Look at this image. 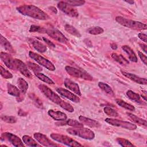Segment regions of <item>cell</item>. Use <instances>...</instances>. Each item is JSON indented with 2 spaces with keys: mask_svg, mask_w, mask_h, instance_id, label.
Listing matches in <instances>:
<instances>
[{
  "mask_svg": "<svg viewBox=\"0 0 147 147\" xmlns=\"http://www.w3.org/2000/svg\"><path fill=\"white\" fill-rule=\"evenodd\" d=\"M38 88L48 99L55 104L60 106L62 109L70 113L74 111V109L71 105L63 100L57 94H56L46 85L42 84H39Z\"/></svg>",
  "mask_w": 147,
  "mask_h": 147,
  "instance_id": "1",
  "label": "cell"
},
{
  "mask_svg": "<svg viewBox=\"0 0 147 147\" xmlns=\"http://www.w3.org/2000/svg\"><path fill=\"white\" fill-rule=\"evenodd\" d=\"M17 11L21 14L34 19L47 20L49 16L38 7L32 5H24L17 7Z\"/></svg>",
  "mask_w": 147,
  "mask_h": 147,
  "instance_id": "2",
  "label": "cell"
},
{
  "mask_svg": "<svg viewBox=\"0 0 147 147\" xmlns=\"http://www.w3.org/2000/svg\"><path fill=\"white\" fill-rule=\"evenodd\" d=\"M66 131L71 135L78 136L85 140H91L95 137V133L92 130L83 127H70L67 129Z\"/></svg>",
  "mask_w": 147,
  "mask_h": 147,
  "instance_id": "3",
  "label": "cell"
},
{
  "mask_svg": "<svg viewBox=\"0 0 147 147\" xmlns=\"http://www.w3.org/2000/svg\"><path fill=\"white\" fill-rule=\"evenodd\" d=\"M115 21L123 26L134 30H146L147 29L146 24L140 21L129 20L122 16L116 17Z\"/></svg>",
  "mask_w": 147,
  "mask_h": 147,
  "instance_id": "4",
  "label": "cell"
},
{
  "mask_svg": "<svg viewBox=\"0 0 147 147\" xmlns=\"http://www.w3.org/2000/svg\"><path fill=\"white\" fill-rule=\"evenodd\" d=\"M50 137L52 140H55V141L69 146H82V144H79L75 140L65 135L57 133H52L50 135Z\"/></svg>",
  "mask_w": 147,
  "mask_h": 147,
  "instance_id": "5",
  "label": "cell"
},
{
  "mask_svg": "<svg viewBox=\"0 0 147 147\" xmlns=\"http://www.w3.org/2000/svg\"><path fill=\"white\" fill-rule=\"evenodd\" d=\"M65 70L71 76L77 78H81L86 80H92V76L84 70L78 69L71 66H65Z\"/></svg>",
  "mask_w": 147,
  "mask_h": 147,
  "instance_id": "6",
  "label": "cell"
},
{
  "mask_svg": "<svg viewBox=\"0 0 147 147\" xmlns=\"http://www.w3.org/2000/svg\"><path fill=\"white\" fill-rule=\"evenodd\" d=\"M29 56L32 59L36 61L38 64H39L40 65L45 67L49 71H55L56 68L55 66L53 65V64L49 61V60L44 58V57L41 56V55L34 53L32 51L29 52Z\"/></svg>",
  "mask_w": 147,
  "mask_h": 147,
  "instance_id": "7",
  "label": "cell"
},
{
  "mask_svg": "<svg viewBox=\"0 0 147 147\" xmlns=\"http://www.w3.org/2000/svg\"><path fill=\"white\" fill-rule=\"evenodd\" d=\"M105 121L106 122H107V123H109L110 125H112L113 126L121 127L124 128L125 129L130 130H136L137 127L136 124H134L130 122L122 121V120H119V119H115V118H106Z\"/></svg>",
  "mask_w": 147,
  "mask_h": 147,
  "instance_id": "8",
  "label": "cell"
},
{
  "mask_svg": "<svg viewBox=\"0 0 147 147\" xmlns=\"http://www.w3.org/2000/svg\"><path fill=\"white\" fill-rule=\"evenodd\" d=\"M45 33L51 38L58 42L66 44L68 41L66 37L60 30L54 27H50L46 29Z\"/></svg>",
  "mask_w": 147,
  "mask_h": 147,
  "instance_id": "9",
  "label": "cell"
},
{
  "mask_svg": "<svg viewBox=\"0 0 147 147\" xmlns=\"http://www.w3.org/2000/svg\"><path fill=\"white\" fill-rule=\"evenodd\" d=\"M57 6L64 14L71 17L76 18L79 16L78 10L73 6L67 3L65 1H60L58 2Z\"/></svg>",
  "mask_w": 147,
  "mask_h": 147,
  "instance_id": "10",
  "label": "cell"
},
{
  "mask_svg": "<svg viewBox=\"0 0 147 147\" xmlns=\"http://www.w3.org/2000/svg\"><path fill=\"white\" fill-rule=\"evenodd\" d=\"M1 140H7L13 146L16 147L25 146L23 141L18 136L11 133L5 132L2 133L1 135Z\"/></svg>",
  "mask_w": 147,
  "mask_h": 147,
  "instance_id": "11",
  "label": "cell"
},
{
  "mask_svg": "<svg viewBox=\"0 0 147 147\" xmlns=\"http://www.w3.org/2000/svg\"><path fill=\"white\" fill-rule=\"evenodd\" d=\"M14 60L16 69L19 71L21 74H22L24 76L26 77L27 78L32 79V75L30 71H29L28 65L20 59H14Z\"/></svg>",
  "mask_w": 147,
  "mask_h": 147,
  "instance_id": "12",
  "label": "cell"
},
{
  "mask_svg": "<svg viewBox=\"0 0 147 147\" xmlns=\"http://www.w3.org/2000/svg\"><path fill=\"white\" fill-rule=\"evenodd\" d=\"M34 138L37 140V141L41 145L45 146H58L57 144L53 143L45 135L40 133H35L33 135Z\"/></svg>",
  "mask_w": 147,
  "mask_h": 147,
  "instance_id": "13",
  "label": "cell"
},
{
  "mask_svg": "<svg viewBox=\"0 0 147 147\" xmlns=\"http://www.w3.org/2000/svg\"><path fill=\"white\" fill-rule=\"evenodd\" d=\"M0 56L2 61L7 68L13 70L16 69L14 59H13L10 55L6 52H1L0 53Z\"/></svg>",
  "mask_w": 147,
  "mask_h": 147,
  "instance_id": "14",
  "label": "cell"
},
{
  "mask_svg": "<svg viewBox=\"0 0 147 147\" xmlns=\"http://www.w3.org/2000/svg\"><path fill=\"white\" fill-rule=\"evenodd\" d=\"M56 91L60 94V95L64 96L65 98H67L68 99L75 102V103H79L80 101V99L74 93L70 92L67 89L59 87L56 89Z\"/></svg>",
  "mask_w": 147,
  "mask_h": 147,
  "instance_id": "15",
  "label": "cell"
},
{
  "mask_svg": "<svg viewBox=\"0 0 147 147\" xmlns=\"http://www.w3.org/2000/svg\"><path fill=\"white\" fill-rule=\"evenodd\" d=\"M121 74L124 76L126 77L127 78L129 79L130 80H131V81H133L136 83L142 84V85H146L147 84V80H146V78H142L139 77L136 75H134L131 73L123 71L122 70H121Z\"/></svg>",
  "mask_w": 147,
  "mask_h": 147,
  "instance_id": "16",
  "label": "cell"
},
{
  "mask_svg": "<svg viewBox=\"0 0 147 147\" xmlns=\"http://www.w3.org/2000/svg\"><path fill=\"white\" fill-rule=\"evenodd\" d=\"M64 84L65 86V87L71 90L77 95L80 96L82 95L79 85L77 83H75L74 82L72 81L71 80L67 78L65 79L64 81Z\"/></svg>",
  "mask_w": 147,
  "mask_h": 147,
  "instance_id": "17",
  "label": "cell"
},
{
  "mask_svg": "<svg viewBox=\"0 0 147 147\" xmlns=\"http://www.w3.org/2000/svg\"><path fill=\"white\" fill-rule=\"evenodd\" d=\"M79 119L83 125H86L90 127L98 128L101 126L100 123L98 121L82 115H80L79 117Z\"/></svg>",
  "mask_w": 147,
  "mask_h": 147,
  "instance_id": "18",
  "label": "cell"
},
{
  "mask_svg": "<svg viewBox=\"0 0 147 147\" xmlns=\"http://www.w3.org/2000/svg\"><path fill=\"white\" fill-rule=\"evenodd\" d=\"M48 115L53 119L59 121H65L67 118V115L60 111H55L53 110H49L48 111Z\"/></svg>",
  "mask_w": 147,
  "mask_h": 147,
  "instance_id": "19",
  "label": "cell"
},
{
  "mask_svg": "<svg viewBox=\"0 0 147 147\" xmlns=\"http://www.w3.org/2000/svg\"><path fill=\"white\" fill-rule=\"evenodd\" d=\"M126 94L127 95V96L130 99H131V100L137 103H139V104H146L145 103H144L142 100L141 99V96L140 95L136 93V92H134V91L130 90H129L126 91Z\"/></svg>",
  "mask_w": 147,
  "mask_h": 147,
  "instance_id": "20",
  "label": "cell"
},
{
  "mask_svg": "<svg viewBox=\"0 0 147 147\" xmlns=\"http://www.w3.org/2000/svg\"><path fill=\"white\" fill-rule=\"evenodd\" d=\"M56 124H59V126L69 125L72 127H83V124L82 122H79L78 121L72 119H68L65 121H62L59 123H56Z\"/></svg>",
  "mask_w": 147,
  "mask_h": 147,
  "instance_id": "21",
  "label": "cell"
},
{
  "mask_svg": "<svg viewBox=\"0 0 147 147\" xmlns=\"http://www.w3.org/2000/svg\"><path fill=\"white\" fill-rule=\"evenodd\" d=\"M122 49L127 53L128 55L129 59L130 61L133 62H137L138 59L137 56L136 55L135 53L134 52L133 50L128 45H123L122 46Z\"/></svg>",
  "mask_w": 147,
  "mask_h": 147,
  "instance_id": "22",
  "label": "cell"
},
{
  "mask_svg": "<svg viewBox=\"0 0 147 147\" xmlns=\"http://www.w3.org/2000/svg\"><path fill=\"white\" fill-rule=\"evenodd\" d=\"M128 115V117L131 119V120L134 122V123L138 124V125L142 126V127H146L147 126V123H146V121L145 119H143L138 117H137V115L133 114L131 113H126Z\"/></svg>",
  "mask_w": 147,
  "mask_h": 147,
  "instance_id": "23",
  "label": "cell"
},
{
  "mask_svg": "<svg viewBox=\"0 0 147 147\" xmlns=\"http://www.w3.org/2000/svg\"><path fill=\"white\" fill-rule=\"evenodd\" d=\"M31 43H32L33 47L36 51H37L38 52H39L40 53H44V52H46L47 50V46L39 41L35 40H32Z\"/></svg>",
  "mask_w": 147,
  "mask_h": 147,
  "instance_id": "24",
  "label": "cell"
},
{
  "mask_svg": "<svg viewBox=\"0 0 147 147\" xmlns=\"http://www.w3.org/2000/svg\"><path fill=\"white\" fill-rule=\"evenodd\" d=\"M111 57L118 63L122 65H127L129 64V62L126 58H125L121 54L117 53H113L111 54Z\"/></svg>",
  "mask_w": 147,
  "mask_h": 147,
  "instance_id": "25",
  "label": "cell"
},
{
  "mask_svg": "<svg viewBox=\"0 0 147 147\" xmlns=\"http://www.w3.org/2000/svg\"><path fill=\"white\" fill-rule=\"evenodd\" d=\"M1 44L6 51L11 53H14V48H13L10 42L2 35L1 36Z\"/></svg>",
  "mask_w": 147,
  "mask_h": 147,
  "instance_id": "26",
  "label": "cell"
},
{
  "mask_svg": "<svg viewBox=\"0 0 147 147\" xmlns=\"http://www.w3.org/2000/svg\"><path fill=\"white\" fill-rule=\"evenodd\" d=\"M98 86L103 92H105V93H106L109 95H110L112 97L115 96L114 92L113 90H112L111 87L109 85H108L107 84L100 82L98 83Z\"/></svg>",
  "mask_w": 147,
  "mask_h": 147,
  "instance_id": "27",
  "label": "cell"
},
{
  "mask_svg": "<svg viewBox=\"0 0 147 147\" xmlns=\"http://www.w3.org/2000/svg\"><path fill=\"white\" fill-rule=\"evenodd\" d=\"M7 93L9 95L13 96H16V97H20V91L18 90V88L15 86L10 83H7Z\"/></svg>",
  "mask_w": 147,
  "mask_h": 147,
  "instance_id": "28",
  "label": "cell"
},
{
  "mask_svg": "<svg viewBox=\"0 0 147 147\" xmlns=\"http://www.w3.org/2000/svg\"><path fill=\"white\" fill-rule=\"evenodd\" d=\"M22 141L24 143L28 146H40V145L38 144L33 138L28 135L22 136Z\"/></svg>",
  "mask_w": 147,
  "mask_h": 147,
  "instance_id": "29",
  "label": "cell"
},
{
  "mask_svg": "<svg viewBox=\"0 0 147 147\" xmlns=\"http://www.w3.org/2000/svg\"><path fill=\"white\" fill-rule=\"evenodd\" d=\"M17 85L21 92L23 94H25L29 86L25 79L22 78H19L17 79Z\"/></svg>",
  "mask_w": 147,
  "mask_h": 147,
  "instance_id": "30",
  "label": "cell"
},
{
  "mask_svg": "<svg viewBox=\"0 0 147 147\" xmlns=\"http://www.w3.org/2000/svg\"><path fill=\"white\" fill-rule=\"evenodd\" d=\"M64 29L68 33L71 34L72 36H74L76 37H81V34L78 31V30H77L75 27H74L71 25H68V24L65 25Z\"/></svg>",
  "mask_w": 147,
  "mask_h": 147,
  "instance_id": "31",
  "label": "cell"
},
{
  "mask_svg": "<svg viewBox=\"0 0 147 147\" xmlns=\"http://www.w3.org/2000/svg\"><path fill=\"white\" fill-rule=\"evenodd\" d=\"M115 102L119 106H121L125 109H127L130 111H135V110H136V108L134 106H133L131 104L125 102V101H123V100H122L121 99H116Z\"/></svg>",
  "mask_w": 147,
  "mask_h": 147,
  "instance_id": "32",
  "label": "cell"
},
{
  "mask_svg": "<svg viewBox=\"0 0 147 147\" xmlns=\"http://www.w3.org/2000/svg\"><path fill=\"white\" fill-rule=\"evenodd\" d=\"M34 75L38 79L41 80V81H42L47 84H55L54 82L52 79H51L47 76L45 75L44 74H42L41 72H35Z\"/></svg>",
  "mask_w": 147,
  "mask_h": 147,
  "instance_id": "33",
  "label": "cell"
},
{
  "mask_svg": "<svg viewBox=\"0 0 147 147\" xmlns=\"http://www.w3.org/2000/svg\"><path fill=\"white\" fill-rule=\"evenodd\" d=\"M104 29L100 26H93L90 27L87 29V32L90 34L98 35L103 33Z\"/></svg>",
  "mask_w": 147,
  "mask_h": 147,
  "instance_id": "34",
  "label": "cell"
},
{
  "mask_svg": "<svg viewBox=\"0 0 147 147\" xmlns=\"http://www.w3.org/2000/svg\"><path fill=\"white\" fill-rule=\"evenodd\" d=\"M104 113L108 116L110 117H117L118 116V113L114 109L110 107H105L103 109Z\"/></svg>",
  "mask_w": 147,
  "mask_h": 147,
  "instance_id": "35",
  "label": "cell"
},
{
  "mask_svg": "<svg viewBox=\"0 0 147 147\" xmlns=\"http://www.w3.org/2000/svg\"><path fill=\"white\" fill-rule=\"evenodd\" d=\"M116 141L122 146H134V145L133 144H131L130 141L123 138H117L116 139Z\"/></svg>",
  "mask_w": 147,
  "mask_h": 147,
  "instance_id": "36",
  "label": "cell"
},
{
  "mask_svg": "<svg viewBox=\"0 0 147 147\" xmlns=\"http://www.w3.org/2000/svg\"><path fill=\"white\" fill-rule=\"evenodd\" d=\"M1 119L8 123H15L17 122V118L13 116H8V115H2L1 116Z\"/></svg>",
  "mask_w": 147,
  "mask_h": 147,
  "instance_id": "37",
  "label": "cell"
},
{
  "mask_svg": "<svg viewBox=\"0 0 147 147\" xmlns=\"http://www.w3.org/2000/svg\"><path fill=\"white\" fill-rule=\"evenodd\" d=\"M27 65H28V67L29 69H31L34 72V73H35V72H40L42 70L41 67H40L39 65H38L37 64H36L34 63L28 62Z\"/></svg>",
  "mask_w": 147,
  "mask_h": 147,
  "instance_id": "38",
  "label": "cell"
},
{
  "mask_svg": "<svg viewBox=\"0 0 147 147\" xmlns=\"http://www.w3.org/2000/svg\"><path fill=\"white\" fill-rule=\"evenodd\" d=\"M1 69V75L5 79H11L13 78V75L8 70L6 69L2 65L0 66Z\"/></svg>",
  "mask_w": 147,
  "mask_h": 147,
  "instance_id": "39",
  "label": "cell"
},
{
  "mask_svg": "<svg viewBox=\"0 0 147 147\" xmlns=\"http://www.w3.org/2000/svg\"><path fill=\"white\" fill-rule=\"evenodd\" d=\"M65 2L73 7L82 6L85 3V1L83 0H68L65 1Z\"/></svg>",
  "mask_w": 147,
  "mask_h": 147,
  "instance_id": "40",
  "label": "cell"
},
{
  "mask_svg": "<svg viewBox=\"0 0 147 147\" xmlns=\"http://www.w3.org/2000/svg\"><path fill=\"white\" fill-rule=\"evenodd\" d=\"M46 29L42 28L38 25H32L30 26L29 29L30 32H38V33H45Z\"/></svg>",
  "mask_w": 147,
  "mask_h": 147,
  "instance_id": "41",
  "label": "cell"
},
{
  "mask_svg": "<svg viewBox=\"0 0 147 147\" xmlns=\"http://www.w3.org/2000/svg\"><path fill=\"white\" fill-rule=\"evenodd\" d=\"M29 97H30V98H31V99L32 100L34 101V102L36 103V105H37V107H38L39 108H41V109L43 108V105H42V102L34 94H29Z\"/></svg>",
  "mask_w": 147,
  "mask_h": 147,
  "instance_id": "42",
  "label": "cell"
},
{
  "mask_svg": "<svg viewBox=\"0 0 147 147\" xmlns=\"http://www.w3.org/2000/svg\"><path fill=\"white\" fill-rule=\"evenodd\" d=\"M138 56L140 57V58L141 59V60H142V61L144 63L145 65H147V58L146 55H145L144 54H143L140 51H138Z\"/></svg>",
  "mask_w": 147,
  "mask_h": 147,
  "instance_id": "43",
  "label": "cell"
},
{
  "mask_svg": "<svg viewBox=\"0 0 147 147\" xmlns=\"http://www.w3.org/2000/svg\"><path fill=\"white\" fill-rule=\"evenodd\" d=\"M42 39L44 40V41L49 46V47H50L51 48H55V45L52 42V41H51L49 39H48V38H45V37H42Z\"/></svg>",
  "mask_w": 147,
  "mask_h": 147,
  "instance_id": "44",
  "label": "cell"
},
{
  "mask_svg": "<svg viewBox=\"0 0 147 147\" xmlns=\"http://www.w3.org/2000/svg\"><path fill=\"white\" fill-rule=\"evenodd\" d=\"M138 38L142 40V41L145 42H147V40H146V38H147V36L146 34H144V33H139L138 34Z\"/></svg>",
  "mask_w": 147,
  "mask_h": 147,
  "instance_id": "45",
  "label": "cell"
},
{
  "mask_svg": "<svg viewBox=\"0 0 147 147\" xmlns=\"http://www.w3.org/2000/svg\"><path fill=\"white\" fill-rule=\"evenodd\" d=\"M139 45L140 46V47L142 49V50L144 51V52L146 53L147 52V45L146 44H141V43H139Z\"/></svg>",
  "mask_w": 147,
  "mask_h": 147,
  "instance_id": "46",
  "label": "cell"
},
{
  "mask_svg": "<svg viewBox=\"0 0 147 147\" xmlns=\"http://www.w3.org/2000/svg\"><path fill=\"white\" fill-rule=\"evenodd\" d=\"M110 47L113 49V50H116L118 48L117 45L115 42H112L110 44Z\"/></svg>",
  "mask_w": 147,
  "mask_h": 147,
  "instance_id": "47",
  "label": "cell"
},
{
  "mask_svg": "<svg viewBox=\"0 0 147 147\" xmlns=\"http://www.w3.org/2000/svg\"><path fill=\"white\" fill-rule=\"evenodd\" d=\"M125 2H126V3H128L130 5H133L134 3V1H125Z\"/></svg>",
  "mask_w": 147,
  "mask_h": 147,
  "instance_id": "48",
  "label": "cell"
}]
</instances>
